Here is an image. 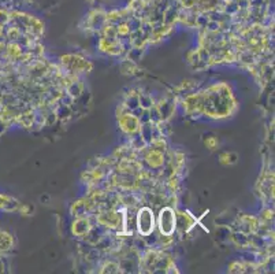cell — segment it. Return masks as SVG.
Here are the masks:
<instances>
[{
	"label": "cell",
	"instance_id": "1",
	"mask_svg": "<svg viewBox=\"0 0 275 274\" xmlns=\"http://www.w3.org/2000/svg\"><path fill=\"white\" fill-rule=\"evenodd\" d=\"M159 227H160V230H162V233H164V234H171V233H173L174 228H176V217H174L173 210H162L160 217H159Z\"/></svg>",
	"mask_w": 275,
	"mask_h": 274
},
{
	"label": "cell",
	"instance_id": "2",
	"mask_svg": "<svg viewBox=\"0 0 275 274\" xmlns=\"http://www.w3.org/2000/svg\"><path fill=\"white\" fill-rule=\"evenodd\" d=\"M153 229V215L149 209H142L138 214V230L142 234H149Z\"/></svg>",
	"mask_w": 275,
	"mask_h": 274
}]
</instances>
